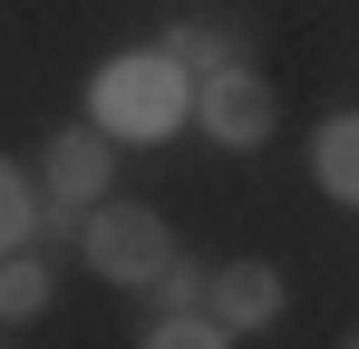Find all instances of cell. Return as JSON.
<instances>
[{
    "instance_id": "6",
    "label": "cell",
    "mask_w": 359,
    "mask_h": 349,
    "mask_svg": "<svg viewBox=\"0 0 359 349\" xmlns=\"http://www.w3.org/2000/svg\"><path fill=\"white\" fill-rule=\"evenodd\" d=\"M311 184H320L330 204L359 214V107H340V116L311 126Z\"/></svg>"
},
{
    "instance_id": "7",
    "label": "cell",
    "mask_w": 359,
    "mask_h": 349,
    "mask_svg": "<svg viewBox=\"0 0 359 349\" xmlns=\"http://www.w3.org/2000/svg\"><path fill=\"white\" fill-rule=\"evenodd\" d=\"M156 49H165V58H184V68L204 78V68H233V58H252V39H243L233 20H204V10H194V20H175Z\"/></svg>"
},
{
    "instance_id": "3",
    "label": "cell",
    "mask_w": 359,
    "mask_h": 349,
    "mask_svg": "<svg viewBox=\"0 0 359 349\" xmlns=\"http://www.w3.org/2000/svg\"><path fill=\"white\" fill-rule=\"evenodd\" d=\"M194 126L224 146V156H252V146H272V126H282V97H272V78L233 58V68H204L194 78Z\"/></svg>"
},
{
    "instance_id": "11",
    "label": "cell",
    "mask_w": 359,
    "mask_h": 349,
    "mask_svg": "<svg viewBox=\"0 0 359 349\" xmlns=\"http://www.w3.org/2000/svg\"><path fill=\"white\" fill-rule=\"evenodd\" d=\"M204 291H214V262H194V252H175L156 282H146V301L156 310H204Z\"/></svg>"
},
{
    "instance_id": "1",
    "label": "cell",
    "mask_w": 359,
    "mask_h": 349,
    "mask_svg": "<svg viewBox=\"0 0 359 349\" xmlns=\"http://www.w3.org/2000/svg\"><path fill=\"white\" fill-rule=\"evenodd\" d=\"M88 116L117 146H165L194 116V68L165 58V49H117V58H97V78H88Z\"/></svg>"
},
{
    "instance_id": "10",
    "label": "cell",
    "mask_w": 359,
    "mask_h": 349,
    "mask_svg": "<svg viewBox=\"0 0 359 349\" xmlns=\"http://www.w3.org/2000/svg\"><path fill=\"white\" fill-rule=\"evenodd\" d=\"M136 349H233V330H224L214 310H156Z\"/></svg>"
},
{
    "instance_id": "2",
    "label": "cell",
    "mask_w": 359,
    "mask_h": 349,
    "mask_svg": "<svg viewBox=\"0 0 359 349\" xmlns=\"http://www.w3.org/2000/svg\"><path fill=\"white\" fill-rule=\"evenodd\" d=\"M78 262L97 272V282H117V291H146L165 262H175V233H165V214L156 204H97L88 214V233H78Z\"/></svg>"
},
{
    "instance_id": "4",
    "label": "cell",
    "mask_w": 359,
    "mask_h": 349,
    "mask_svg": "<svg viewBox=\"0 0 359 349\" xmlns=\"http://www.w3.org/2000/svg\"><path fill=\"white\" fill-rule=\"evenodd\" d=\"M107 184H117V136L97 126V116H78L49 136V165H39V214H68V224H88L97 204H107Z\"/></svg>"
},
{
    "instance_id": "8",
    "label": "cell",
    "mask_w": 359,
    "mask_h": 349,
    "mask_svg": "<svg viewBox=\"0 0 359 349\" xmlns=\"http://www.w3.org/2000/svg\"><path fill=\"white\" fill-rule=\"evenodd\" d=\"M39 204H49V194L29 184V165L0 156V252H29V242H39Z\"/></svg>"
},
{
    "instance_id": "12",
    "label": "cell",
    "mask_w": 359,
    "mask_h": 349,
    "mask_svg": "<svg viewBox=\"0 0 359 349\" xmlns=\"http://www.w3.org/2000/svg\"><path fill=\"white\" fill-rule=\"evenodd\" d=\"M340 349H359V340H340Z\"/></svg>"
},
{
    "instance_id": "5",
    "label": "cell",
    "mask_w": 359,
    "mask_h": 349,
    "mask_svg": "<svg viewBox=\"0 0 359 349\" xmlns=\"http://www.w3.org/2000/svg\"><path fill=\"white\" fill-rule=\"evenodd\" d=\"M282 262H262V252H243V262H214V291H204V310L233 330V340H252V330H272L282 320Z\"/></svg>"
},
{
    "instance_id": "9",
    "label": "cell",
    "mask_w": 359,
    "mask_h": 349,
    "mask_svg": "<svg viewBox=\"0 0 359 349\" xmlns=\"http://www.w3.org/2000/svg\"><path fill=\"white\" fill-rule=\"evenodd\" d=\"M49 262H39V252H0V320H39V310H49Z\"/></svg>"
}]
</instances>
